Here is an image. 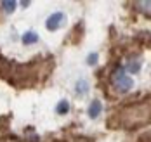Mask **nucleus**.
<instances>
[{"label":"nucleus","instance_id":"f03ea898","mask_svg":"<svg viewBox=\"0 0 151 142\" xmlns=\"http://www.w3.org/2000/svg\"><path fill=\"white\" fill-rule=\"evenodd\" d=\"M64 23V14L63 12H54L52 16L47 19V30H50V31H54V30H58L61 24Z\"/></svg>","mask_w":151,"mask_h":142},{"label":"nucleus","instance_id":"f257e3e1","mask_svg":"<svg viewBox=\"0 0 151 142\" xmlns=\"http://www.w3.org/2000/svg\"><path fill=\"white\" fill-rule=\"evenodd\" d=\"M113 85H115V88H116L118 92L123 94V92H129V90L134 87V80L123 71V68H118V69L113 73Z\"/></svg>","mask_w":151,"mask_h":142},{"label":"nucleus","instance_id":"0eeeda50","mask_svg":"<svg viewBox=\"0 0 151 142\" xmlns=\"http://www.w3.org/2000/svg\"><path fill=\"white\" fill-rule=\"evenodd\" d=\"M0 7L4 9V12L11 14V12L16 9V2H12V0H4V2H0Z\"/></svg>","mask_w":151,"mask_h":142},{"label":"nucleus","instance_id":"39448f33","mask_svg":"<svg viewBox=\"0 0 151 142\" xmlns=\"http://www.w3.org/2000/svg\"><path fill=\"white\" fill-rule=\"evenodd\" d=\"M101 111H103L101 102H99V101H92V104L89 106V116H91V118H97V116L101 114Z\"/></svg>","mask_w":151,"mask_h":142},{"label":"nucleus","instance_id":"6e6552de","mask_svg":"<svg viewBox=\"0 0 151 142\" xmlns=\"http://www.w3.org/2000/svg\"><path fill=\"white\" fill-rule=\"evenodd\" d=\"M89 92V81L87 80H78L76 81V94H85Z\"/></svg>","mask_w":151,"mask_h":142},{"label":"nucleus","instance_id":"423d86ee","mask_svg":"<svg viewBox=\"0 0 151 142\" xmlns=\"http://www.w3.org/2000/svg\"><path fill=\"white\" fill-rule=\"evenodd\" d=\"M35 42H38V35L33 31H28L23 35V44H26V45H30V44H35Z\"/></svg>","mask_w":151,"mask_h":142},{"label":"nucleus","instance_id":"9d476101","mask_svg":"<svg viewBox=\"0 0 151 142\" xmlns=\"http://www.w3.org/2000/svg\"><path fill=\"white\" fill-rule=\"evenodd\" d=\"M97 63V54L96 52H92V54H89V57H87V64H96Z\"/></svg>","mask_w":151,"mask_h":142},{"label":"nucleus","instance_id":"1a4fd4ad","mask_svg":"<svg viewBox=\"0 0 151 142\" xmlns=\"http://www.w3.org/2000/svg\"><path fill=\"white\" fill-rule=\"evenodd\" d=\"M68 109H70V106H68V102H66V101H61L59 104H58V108H56L58 114H66Z\"/></svg>","mask_w":151,"mask_h":142},{"label":"nucleus","instance_id":"20e7f679","mask_svg":"<svg viewBox=\"0 0 151 142\" xmlns=\"http://www.w3.org/2000/svg\"><path fill=\"white\" fill-rule=\"evenodd\" d=\"M136 7L142 12V14H146L148 17H151V2H150V0H141V2H136Z\"/></svg>","mask_w":151,"mask_h":142},{"label":"nucleus","instance_id":"7ed1b4c3","mask_svg":"<svg viewBox=\"0 0 151 142\" xmlns=\"http://www.w3.org/2000/svg\"><path fill=\"white\" fill-rule=\"evenodd\" d=\"M123 71L125 73H139L141 71V63L137 59H127L125 61V66H123Z\"/></svg>","mask_w":151,"mask_h":142}]
</instances>
